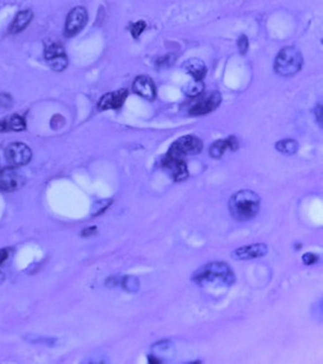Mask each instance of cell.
Listing matches in <instances>:
<instances>
[{
	"label": "cell",
	"instance_id": "1",
	"mask_svg": "<svg viewBox=\"0 0 323 364\" xmlns=\"http://www.w3.org/2000/svg\"><path fill=\"white\" fill-rule=\"evenodd\" d=\"M191 280L202 288H228L235 284L236 276L227 262L213 261L197 269Z\"/></svg>",
	"mask_w": 323,
	"mask_h": 364
},
{
	"label": "cell",
	"instance_id": "2",
	"mask_svg": "<svg viewBox=\"0 0 323 364\" xmlns=\"http://www.w3.org/2000/svg\"><path fill=\"white\" fill-rule=\"evenodd\" d=\"M260 196L253 191L243 190L233 194L228 201L231 217L244 222L255 218L260 210Z\"/></svg>",
	"mask_w": 323,
	"mask_h": 364
},
{
	"label": "cell",
	"instance_id": "3",
	"mask_svg": "<svg viewBox=\"0 0 323 364\" xmlns=\"http://www.w3.org/2000/svg\"><path fill=\"white\" fill-rule=\"evenodd\" d=\"M303 66V56L295 46L284 47L277 53L274 69L275 72L282 77L293 76L298 73Z\"/></svg>",
	"mask_w": 323,
	"mask_h": 364
},
{
	"label": "cell",
	"instance_id": "4",
	"mask_svg": "<svg viewBox=\"0 0 323 364\" xmlns=\"http://www.w3.org/2000/svg\"><path fill=\"white\" fill-rule=\"evenodd\" d=\"M203 146L202 140L198 137L185 135L176 140L168 150L167 154L184 158L186 156L198 155L203 150Z\"/></svg>",
	"mask_w": 323,
	"mask_h": 364
},
{
	"label": "cell",
	"instance_id": "5",
	"mask_svg": "<svg viewBox=\"0 0 323 364\" xmlns=\"http://www.w3.org/2000/svg\"><path fill=\"white\" fill-rule=\"evenodd\" d=\"M45 58L53 71L61 72L68 64L64 48L56 42H49L45 45Z\"/></svg>",
	"mask_w": 323,
	"mask_h": 364
},
{
	"label": "cell",
	"instance_id": "6",
	"mask_svg": "<svg viewBox=\"0 0 323 364\" xmlns=\"http://www.w3.org/2000/svg\"><path fill=\"white\" fill-rule=\"evenodd\" d=\"M5 157L12 167H20L30 161L32 153L24 143H12L5 150Z\"/></svg>",
	"mask_w": 323,
	"mask_h": 364
},
{
	"label": "cell",
	"instance_id": "7",
	"mask_svg": "<svg viewBox=\"0 0 323 364\" xmlns=\"http://www.w3.org/2000/svg\"><path fill=\"white\" fill-rule=\"evenodd\" d=\"M162 166L175 182H183L188 178L187 165L182 157L166 154L162 160Z\"/></svg>",
	"mask_w": 323,
	"mask_h": 364
},
{
	"label": "cell",
	"instance_id": "8",
	"mask_svg": "<svg viewBox=\"0 0 323 364\" xmlns=\"http://www.w3.org/2000/svg\"><path fill=\"white\" fill-rule=\"evenodd\" d=\"M268 252L269 248L265 243H256L237 248L231 253V258L238 261L251 260L265 257Z\"/></svg>",
	"mask_w": 323,
	"mask_h": 364
},
{
	"label": "cell",
	"instance_id": "9",
	"mask_svg": "<svg viewBox=\"0 0 323 364\" xmlns=\"http://www.w3.org/2000/svg\"><path fill=\"white\" fill-rule=\"evenodd\" d=\"M25 184V176L14 168L0 170V190L11 193L22 189Z\"/></svg>",
	"mask_w": 323,
	"mask_h": 364
},
{
	"label": "cell",
	"instance_id": "10",
	"mask_svg": "<svg viewBox=\"0 0 323 364\" xmlns=\"http://www.w3.org/2000/svg\"><path fill=\"white\" fill-rule=\"evenodd\" d=\"M88 23V12L84 7H76L67 16L64 34L66 37H73L78 34Z\"/></svg>",
	"mask_w": 323,
	"mask_h": 364
},
{
	"label": "cell",
	"instance_id": "11",
	"mask_svg": "<svg viewBox=\"0 0 323 364\" xmlns=\"http://www.w3.org/2000/svg\"><path fill=\"white\" fill-rule=\"evenodd\" d=\"M221 101V94L218 92H213L212 94H209L197 100V102L190 107L188 113L191 116H202L209 114L220 106Z\"/></svg>",
	"mask_w": 323,
	"mask_h": 364
},
{
	"label": "cell",
	"instance_id": "12",
	"mask_svg": "<svg viewBox=\"0 0 323 364\" xmlns=\"http://www.w3.org/2000/svg\"><path fill=\"white\" fill-rule=\"evenodd\" d=\"M135 94L147 100H153L156 97V88L153 81L146 75L138 76L133 83Z\"/></svg>",
	"mask_w": 323,
	"mask_h": 364
},
{
	"label": "cell",
	"instance_id": "13",
	"mask_svg": "<svg viewBox=\"0 0 323 364\" xmlns=\"http://www.w3.org/2000/svg\"><path fill=\"white\" fill-rule=\"evenodd\" d=\"M127 96L128 93L124 89L106 94L100 99L98 109L100 111H106L109 109H118L123 106Z\"/></svg>",
	"mask_w": 323,
	"mask_h": 364
},
{
	"label": "cell",
	"instance_id": "14",
	"mask_svg": "<svg viewBox=\"0 0 323 364\" xmlns=\"http://www.w3.org/2000/svg\"><path fill=\"white\" fill-rule=\"evenodd\" d=\"M239 148V142L235 136H230L227 139L218 140L210 147L209 153L213 158H221L224 153L230 149L231 151H236Z\"/></svg>",
	"mask_w": 323,
	"mask_h": 364
},
{
	"label": "cell",
	"instance_id": "15",
	"mask_svg": "<svg viewBox=\"0 0 323 364\" xmlns=\"http://www.w3.org/2000/svg\"><path fill=\"white\" fill-rule=\"evenodd\" d=\"M185 72L190 74L194 80L202 81L207 73V67L204 61L199 58H189L183 64Z\"/></svg>",
	"mask_w": 323,
	"mask_h": 364
},
{
	"label": "cell",
	"instance_id": "16",
	"mask_svg": "<svg viewBox=\"0 0 323 364\" xmlns=\"http://www.w3.org/2000/svg\"><path fill=\"white\" fill-rule=\"evenodd\" d=\"M33 19V13L30 10H25L20 12L15 20L13 21V23L9 27V31L12 34H16L19 33L21 31H23L28 24H30V22Z\"/></svg>",
	"mask_w": 323,
	"mask_h": 364
},
{
	"label": "cell",
	"instance_id": "17",
	"mask_svg": "<svg viewBox=\"0 0 323 364\" xmlns=\"http://www.w3.org/2000/svg\"><path fill=\"white\" fill-rule=\"evenodd\" d=\"M275 147L277 152L286 156H292L297 153L299 144L294 139H284L277 142Z\"/></svg>",
	"mask_w": 323,
	"mask_h": 364
},
{
	"label": "cell",
	"instance_id": "18",
	"mask_svg": "<svg viewBox=\"0 0 323 364\" xmlns=\"http://www.w3.org/2000/svg\"><path fill=\"white\" fill-rule=\"evenodd\" d=\"M204 83L202 81H196L194 80L193 82H190L189 84H187L185 88H184V93L190 97H198L199 95L202 94V92L204 91Z\"/></svg>",
	"mask_w": 323,
	"mask_h": 364
},
{
	"label": "cell",
	"instance_id": "19",
	"mask_svg": "<svg viewBox=\"0 0 323 364\" xmlns=\"http://www.w3.org/2000/svg\"><path fill=\"white\" fill-rule=\"evenodd\" d=\"M5 121L7 123L8 131L9 130L22 131V130H25V126H26L25 119L19 115H13Z\"/></svg>",
	"mask_w": 323,
	"mask_h": 364
},
{
	"label": "cell",
	"instance_id": "20",
	"mask_svg": "<svg viewBox=\"0 0 323 364\" xmlns=\"http://www.w3.org/2000/svg\"><path fill=\"white\" fill-rule=\"evenodd\" d=\"M124 288L129 291H137L139 289V281L137 278L128 276L124 279Z\"/></svg>",
	"mask_w": 323,
	"mask_h": 364
},
{
	"label": "cell",
	"instance_id": "21",
	"mask_svg": "<svg viewBox=\"0 0 323 364\" xmlns=\"http://www.w3.org/2000/svg\"><path fill=\"white\" fill-rule=\"evenodd\" d=\"M146 26H147V24L144 21H139V22L132 24L131 28H130L132 36L134 38H138L140 36V34L145 30Z\"/></svg>",
	"mask_w": 323,
	"mask_h": 364
},
{
	"label": "cell",
	"instance_id": "22",
	"mask_svg": "<svg viewBox=\"0 0 323 364\" xmlns=\"http://www.w3.org/2000/svg\"><path fill=\"white\" fill-rule=\"evenodd\" d=\"M320 260V257L314 253H306L302 257V261L305 265H314L318 263Z\"/></svg>",
	"mask_w": 323,
	"mask_h": 364
},
{
	"label": "cell",
	"instance_id": "23",
	"mask_svg": "<svg viewBox=\"0 0 323 364\" xmlns=\"http://www.w3.org/2000/svg\"><path fill=\"white\" fill-rule=\"evenodd\" d=\"M238 48L242 54H246L249 50V39L246 35H242L238 40Z\"/></svg>",
	"mask_w": 323,
	"mask_h": 364
},
{
	"label": "cell",
	"instance_id": "24",
	"mask_svg": "<svg viewBox=\"0 0 323 364\" xmlns=\"http://www.w3.org/2000/svg\"><path fill=\"white\" fill-rule=\"evenodd\" d=\"M64 118L62 117V116H60V115H55V116H53L52 117V119H51V121H50V126H51V128H53V129H58V128H60L61 126H63V124H64Z\"/></svg>",
	"mask_w": 323,
	"mask_h": 364
},
{
	"label": "cell",
	"instance_id": "25",
	"mask_svg": "<svg viewBox=\"0 0 323 364\" xmlns=\"http://www.w3.org/2000/svg\"><path fill=\"white\" fill-rule=\"evenodd\" d=\"M8 256H9V253H8L7 249H1L0 250V265L8 259Z\"/></svg>",
	"mask_w": 323,
	"mask_h": 364
},
{
	"label": "cell",
	"instance_id": "26",
	"mask_svg": "<svg viewBox=\"0 0 323 364\" xmlns=\"http://www.w3.org/2000/svg\"><path fill=\"white\" fill-rule=\"evenodd\" d=\"M95 230H96V227H94V226H92V227H89V228H87V229H85V230L83 231V235H84V236L92 235V234L95 232Z\"/></svg>",
	"mask_w": 323,
	"mask_h": 364
},
{
	"label": "cell",
	"instance_id": "27",
	"mask_svg": "<svg viewBox=\"0 0 323 364\" xmlns=\"http://www.w3.org/2000/svg\"><path fill=\"white\" fill-rule=\"evenodd\" d=\"M148 358H149V363L150 364H161V363H162L161 361H159V360H158L157 358H155L154 356H149Z\"/></svg>",
	"mask_w": 323,
	"mask_h": 364
},
{
	"label": "cell",
	"instance_id": "28",
	"mask_svg": "<svg viewBox=\"0 0 323 364\" xmlns=\"http://www.w3.org/2000/svg\"><path fill=\"white\" fill-rule=\"evenodd\" d=\"M5 131H8L7 123L5 121H0V132H5Z\"/></svg>",
	"mask_w": 323,
	"mask_h": 364
},
{
	"label": "cell",
	"instance_id": "29",
	"mask_svg": "<svg viewBox=\"0 0 323 364\" xmlns=\"http://www.w3.org/2000/svg\"><path fill=\"white\" fill-rule=\"evenodd\" d=\"M4 280H5V276H4V274L0 271V285L4 282Z\"/></svg>",
	"mask_w": 323,
	"mask_h": 364
}]
</instances>
